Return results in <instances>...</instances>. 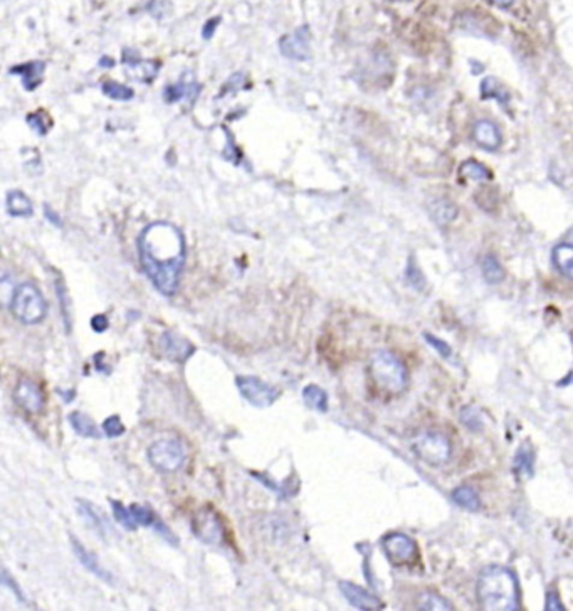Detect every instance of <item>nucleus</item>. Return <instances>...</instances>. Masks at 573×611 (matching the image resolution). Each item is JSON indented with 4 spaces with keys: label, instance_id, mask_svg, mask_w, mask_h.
Listing matches in <instances>:
<instances>
[{
    "label": "nucleus",
    "instance_id": "nucleus-41",
    "mask_svg": "<svg viewBox=\"0 0 573 611\" xmlns=\"http://www.w3.org/2000/svg\"><path fill=\"white\" fill-rule=\"evenodd\" d=\"M218 22H221V19H210L207 24H205L204 29H202V36H204V39H210V37L214 36V32H216V29L218 26Z\"/></svg>",
    "mask_w": 573,
    "mask_h": 611
},
{
    "label": "nucleus",
    "instance_id": "nucleus-42",
    "mask_svg": "<svg viewBox=\"0 0 573 611\" xmlns=\"http://www.w3.org/2000/svg\"><path fill=\"white\" fill-rule=\"evenodd\" d=\"M44 214H46V217L49 220V222H51V224L57 226V228H61V226H63V222H61L59 216H57V213H54V210L49 208L47 204L44 206Z\"/></svg>",
    "mask_w": 573,
    "mask_h": 611
},
{
    "label": "nucleus",
    "instance_id": "nucleus-43",
    "mask_svg": "<svg viewBox=\"0 0 573 611\" xmlns=\"http://www.w3.org/2000/svg\"><path fill=\"white\" fill-rule=\"evenodd\" d=\"M491 2L494 3V6H498V7H503V9H505V7H509L511 3L514 2V0H491Z\"/></svg>",
    "mask_w": 573,
    "mask_h": 611
},
{
    "label": "nucleus",
    "instance_id": "nucleus-9",
    "mask_svg": "<svg viewBox=\"0 0 573 611\" xmlns=\"http://www.w3.org/2000/svg\"><path fill=\"white\" fill-rule=\"evenodd\" d=\"M236 386L242 398L255 408L273 406L278 401L281 391L269 382H264L262 379L254 375H237Z\"/></svg>",
    "mask_w": 573,
    "mask_h": 611
},
{
    "label": "nucleus",
    "instance_id": "nucleus-1",
    "mask_svg": "<svg viewBox=\"0 0 573 611\" xmlns=\"http://www.w3.org/2000/svg\"><path fill=\"white\" fill-rule=\"evenodd\" d=\"M137 246L140 265L151 285L165 296L175 295L187 263L182 231L167 221L151 222L140 233Z\"/></svg>",
    "mask_w": 573,
    "mask_h": 611
},
{
    "label": "nucleus",
    "instance_id": "nucleus-25",
    "mask_svg": "<svg viewBox=\"0 0 573 611\" xmlns=\"http://www.w3.org/2000/svg\"><path fill=\"white\" fill-rule=\"evenodd\" d=\"M461 175L469 180H474V182H489L493 179L491 171L486 165L477 162V160H466L461 165Z\"/></svg>",
    "mask_w": 573,
    "mask_h": 611
},
{
    "label": "nucleus",
    "instance_id": "nucleus-8",
    "mask_svg": "<svg viewBox=\"0 0 573 611\" xmlns=\"http://www.w3.org/2000/svg\"><path fill=\"white\" fill-rule=\"evenodd\" d=\"M192 531L202 542L210 544V546H221L228 540V529H225L221 515L212 507H202L193 514Z\"/></svg>",
    "mask_w": 573,
    "mask_h": 611
},
{
    "label": "nucleus",
    "instance_id": "nucleus-31",
    "mask_svg": "<svg viewBox=\"0 0 573 611\" xmlns=\"http://www.w3.org/2000/svg\"><path fill=\"white\" fill-rule=\"evenodd\" d=\"M26 120H27L29 127H31L32 130L36 131V134L43 135V137H44V135H47V131L51 130V127H52L51 120H49V117H47L46 113H44V111H37V113H31Z\"/></svg>",
    "mask_w": 573,
    "mask_h": 611
},
{
    "label": "nucleus",
    "instance_id": "nucleus-45",
    "mask_svg": "<svg viewBox=\"0 0 573 611\" xmlns=\"http://www.w3.org/2000/svg\"><path fill=\"white\" fill-rule=\"evenodd\" d=\"M394 2H405V0H394Z\"/></svg>",
    "mask_w": 573,
    "mask_h": 611
},
{
    "label": "nucleus",
    "instance_id": "nucleus-12",
    "mask_svg": "<svg viewBox=\"0 0 573 611\" xmlns=\"http://www.w3.org/2000/svg\"><path fill=\"white\" fill-rule=\"evenodd\" d=\"M14 401L20 410H24L29 415H37L44 410V392L36 381L29 378H20L14 387Z\"/></svg>",
    "mask_w": 573,
    "mask_h": 611
},
{
    "label": "nucleus",
    "instance_id": "nucleus-10",
    "mask_svg": "<svg viewBox=\"0 0 573 611\" xmlns=\"http://www.w3.org/2000/svg\"><path fill=\"white\" fill-rule=\"evenodd\" d=\"M387 559L394 566H409L417 559V544L402 532H392L382 539Z\"/></svg>",
    "mask_w": 573,
    "mask_h": 611
},
{
    "label": "nucleus",
    "instance_id": "nucleus-28",
    "mask_svg": "<svg viewBox=\"0 0 573 611\" xmlns=\"http://www.w3.org/2000/svg\"><path fill=\"white\" fill-rule=\"evenodd\" d=\"M481 98L482 100H498L500 103L508 101V94L505 92V86L501 82H498L496 78H486L481 82Z\"/></svg>",
    "mask_w": 573,
    "mask_h": 611
},
{
    "label": "nucleus",
    "instance_id": "nucleus-3",
    "mask_svg": "<svg viewBox=\"0 0 573 611\" xmlns=\"http://www.w3.org/2000/svg\"><path fill=\"white\" fill-rule=\"evenodd\" d=\"M370 375L378 387L387 392L405 389L409 373L403 362L389 350H377L370 359Z\"/></svg>",
    "mask_w": 573,
    "mask_h": 611
},
{
    "label": "nucleus",
    "instance_id": "nucleus-40",
    "mask_svg": "<svg viewBox=\"0 0 573 611\" xmlns=\"http://www.w3.org/2000/svg\"><path fill=\"white\" fill-rule=\"evenodd\" d=\"M2 583H3V584H6V586H9V588L12 589V591H14V593H15V596H17L20 601H24L22 591H20V589H19V586H17V584H15V581H14V580H12V577L9 576V573H7V571H6V569H3V571H2Z\"/></svg>",
    "mask_w": 573,
    "mask_h": 611
},
{
    "label": "nucleus",
    "instance_id": "nucleus-44",
    "mask_svg": "<svg viewBox=\"0 0 573 611\" xmlns=\"http://www.w3.org/2000/svg\"><path fill=\"white\" fill-rule=\"evenodd\" d=\"M100 64H101V66H110V68H111V66H113L114 63H113V59H110V57H108V59H106V57H103Z\"/></svg>",
    "mask_w": 573,
    "mask_h": 611
},
{
    "label": "nucleus",
    "instance_id": "nucleus-14",
    "mask_svg": "<svg viewBox=\"0 0 573 611\" xmlns=\"http://www.w3.org/2000/svg\"><path fill=\"white\" fill-rule=\"evenodd\" d=\"M340 591L346 598V601L357 610L364 611H377L383 608V603L378 600L377 596L372 593H369L366 589L362 588L355 583H350V581H341L340 583Z\"/></svg>",
    "mask_w": 573,
    "mask_h": 611
},
{
    "label": "nucleus",
    "instance_id": "nucleus-7",
    "mask_svg": "<svg viewBox=\"0 0 573 611\" xmlns=\"http://www.w3.org/2000/svg\"><path fill=\"white\" fill-rule=\"evenodd\" d=\"M412 450L419 460L431 466H442L451 458V441L442 433L424 431L414 440Z\"/></svg>",
    "mask_w": 573,
    "mask_h": 611
},
{
    "label": "nucleus",
    "instance_id": "nucleus-38",
    "mask_svg": "<svg viewBox=\"0 0 573 611\" xmlns=\"http://www.w3.org/2000/svg\"><path fill=\"white\" fill-rule=\"evenodd\" d=\"M545 610L546 611H563L565 610L562 601H560L558 594H556L555 591H548L546 601H545Z\"/></svg>",
    "mask_w": 573,
    "mask_h": 611
},
{
    "label": "nucleus",
    "instance_id": "nucleus-36",
    "mask_svg": "<svg viewBox=\"0 0 573 611\" xmlns=\"http://www.w3.org/2000/svg\"><path fill=\"white\" fill-rule=\"evenodd\" d=\"M424 338H426L427 344L434 347L437 352H439L444 359H449L452 356V349H451V345L447 344V342L440 340V338H437V337L432 336V333H427V332L424 333Z\"/></svg>",
    "mask_w": 573,
    "mask_h": 611
},
{
    "label": "nucleus",
    "instance_id": "nucleus-21",
    "mask_svg": "<svg viewBox=\"0 0 573 611\" xmlns=\"http://www.w3.org/2000/svg\"><path fill=\"white\" fill-rule=\"evenodd\" d=\"M6 209L12 217H29L34 213L31 199L22 191L7 192Z\"/></svg>",
    "mask_w": 573,
    "mask_h": 611
},
{
    "label": "nucleus",
    "instance_id": "nucleus-5",
    "mask_svg": "<svg viewBox=\"0 0 573 611\" xmlns=\"http://www.w3.org/2000/svg\"><path fill=\"white\" fill-rule=\"evenodd\" d=\"M10 312L22 324L36 325L46 317L47 303L36 285L20 283L12 293Z\"/></svg>",
    "mask_w": 573,
    "mask_h": 611
},
{
    "label": "nucleus",
    "instance_id": "nucleus-11",
    "mask_svg": "<svg viewBox=\"0 0 573 611\" xmlns=\"http://www.w3.org/2000/svg\"><path fill=\"white\" fill-rule=\"evenodd\" d=\"M158 350L162 359H167V361L173 362V364H185L188 361V357L195 352V347L185 337L168 330V332H163L158 338Z\"/></svg>",
    "mask_w": 573,
    "mask_h": 611
},
{
    "label": "nucleus",
    "instance_id": "nucleus-4",
    "mask_svg": "<svg viewBox=\"0 0 573 611\" xmlns=\"http://www.w3.org/2000/svg\"><path fill=\"white\" fill-rule=\"evenodd\" d=\"M111 510H113L117 522L121 527H125L126 531H135L137 527H151L173 546L179 544L177 535L172 534V531L165 526L162 520L156 519L150 507L140 505V503H131L130 507H125L121 502L111 501Z\"/></svg>",
    "mask_w": 573,
    "mask_h": 611
},
{
    "label": "nucleus",
    "instance_id": "nucleus-2",
    "mask_svg": "<svg viewBox=\"0 0 573 611\" xmlns=\"http://www.w3.org/2000/svg\"><path fill=\"white\" fill-rule=\"evenodd\" d=\"M477 598L484 610L516 611L519 608L516 576L508 568L489 566L477 580Z\"/></svg>",
    "mask_w": 573,
    "mask_h": 611
},
{
    "label": "nucleus",
    "instance_id": "nucleus-6",
    "mask_svg": "<svg viewBox=\"0 0 573 611\" xmlns=\"http://www.w3.org/2000/svg\"><path fill=\"white\" fill-rule=\"evenodd\" d=\"M148 461L155 470L162 473H173L182 468L187 460V452L179 440L167 438L155 441L147 452Z\"/></svg>",
    "mask_w": 573,
    "mask_h": 611
},
{
    "label": "nucleus",
    "instance_id": "nucleus-35",
    "mask_svg": "<svg viewBox=\"0 0 573 611\" xmlns=\"http://www.w3.org/2000/svg\"><path fill=\"white\" fill-rule=\"evenodd\" d=\"M407 280L415 290H424V287H426V278H424L422 271H420L414 258H410L409 265H407Z\"/></svg>",
    "mask_w": 573,
    "mask_h": 611
},
{
    "label": "nucleus",
    "instance_id": "nucleus-30",
    "mask_svg": "<svg viewBox=\"0 0 573 611\" xmlns=\"http://www.w3.org/2000/svg\"><path fill=\"white\" fill-rule=\"evenodd\" d=\"M417 608L419 610H429V611H437L444 610L449 611L452 610V605L447 600H444L442 596H439L437 593H420L417 598Z\"/></svg>",
    "mask_w": 573,
    "mask_h": 611
},
{
    "label": "nucleus",
    "instance_id": "nucleus-29",
    "mask_svg": "<svg viewBox=\"0 0 573 611\" xmlns=\"http://www.w3.org/2000/svg\"><path fill=\"white\" fill-rule=\"evenodd\" d=\"M101 89H103V93L106 94V96L111 98V100H114V101H130L131 98H135L133 88H130V86H126V85H119V82H117V81L103 82Z\"/></svg>",
    "mask_w": 573,
    "mask_h": 611
},
{
    "label": "nucleus",
    "instance_id": "nucleus-39",
    "mask_svg": "<svg viewBox=\"0 0 573 611\" xmlns=\"http://www.w3.org/2000/svg\"><path fill=\"white\" fill-rule=\"evenodd\" d=\"M91 327L94 332L103 333L106 329L110 327V322L106 319V315H103V313H98V315H94L91 319Z\"/></svg>",
    "mask_w": 573,
    "mask_h": 611
},
{
    "label": "nucleus",
    "instance_id": "nucleus-33",
    "mask_svg": "<svg viewBox=\"0 0 573 611\" xmlns=\"http://www.w3.org/2000/svg\"><path fill=\"white\" fill-rule=\"evenodd\" d=\"M77 505H80L81 514L86 515V517L91 520L93 527H96V531L103 535V531L106 529V524H105V520H103L101 515L98 514L96 510H94V507L91 505V503L84 502V501H80V502H77Z\"/></svg>",
    "mask_w": 573,
    "mask_h": 611
},
{
    "label": "nucleus",
    "instance_id": "nucleus-34",
    "mask_svg": "<svg viewBox=\"0 0 573 611\" xmlns=\"http://www.w3.org/2000/svg\"><path fill=\"white\" fill-rule=\"evenodd\" d=\"M103 431H105V435L108 436V438H118V436L125 435L126 428L125 424L121 423V419H119V416L113 415L110 416L108 419L103 421Z\"/></svg>",
    "mask_w": 573,
    "mask_h": 611
},
{
    "label": "nucleus",
    "instance_id": "nucleus-16",
    "mask_svg": "<svg viewBox=\"0 0 573 611\" xmlns=\"http://www.w3.org/2000/svg\"><path fill=\"white\" fill-rule=\"evenodd\" d=\"M71 546H73L74 556L77 557V561H80V563L84 566V568L88 569L91 575L96 576L98 580L105 581V583H113V577H111L110 573L106 571V569L100 564L98 557L91 554V552H89L88 549L82 546L81 542H77L76 538H71Z\"/></svg>",
    "mask_w": 573,
    "mask_h": 611
},
{
    "label": "nucleus",
    "instance_id": "nucleus-37",
    "mask_svg": "<svg viewBox=\"0 0 573 611\" xmlns=\"http://www.w3.org/2000/svg\"><path fill=\"white\" fill-rule=\"evenodd\" d=\"M56 293L57 296H59L61 301V308H63V317H64V324H66V330L68 332H71V320H69V313H68V307H66V299H68V292H66L63 282H57L56 283Z\"/></svg>",
    "mask_w": 573,
    "mask_h": 611
},
{
    "label": "nucleus",
    "instance_id": "nucleus-15",
    "mask_svg": "<svg viewBox=\"0 0 573 611\" xmlns=\"http://www.w3.org/2000/svg\"><path fill=\"white\" fill-rule=\"evenodd\" d=\"M472 138L477 147L484 148L488 152H494L501 147L503 134L500 127L491 120H479L472 128Z\"/></svg>",
    "mask_w": 573,
    "mask_h": 611
},
{
    "label": "nucleus",
    "instance_id": "nucleus-13",
    "mask_svg": "<svg viewBox=\"0 0 573 611\" xmlns=\"http://www.w3.org/2000/svg\"><path fill=\"white\" fill-rule=\"evenodd\" d=\"M279 51L284 57L295 61H306L310 57V32L308 27L296 29L279 41Z\"/></svg>",
    "mask_w": 573,
    "mask_h": 611
},
{
    "label": "nucleus",
    "instance_id": "nucleus-20",
    "mask_svg": "<svg viewBox=\"0 0 573 611\" xmlns=\"http://www.w3.org/2000/svg\"><path fill=\"white\" fill-rule=\"evenodd\" d=\"M551 259L558 270L560 275L565 278L573 280V245L572 243H560L551 251Z\"/></svg>",
    "mask_w": 573,
    "mask_h": 611
},
{
    "label": "nucleus",
    "instance_id": "nucleus-22",
    "mask_svg": "<svg viewBox=\"0 0 573 611\" xmlns=\"http://www.w3.org/2000/svg\"><path fill=\"white\" fill-rule=\"evenodd\" d=\"M533 450L528 447V443L521 445L513 461V470L516 473V477L521 478V480H528V478L533 477Z\"/></svg>",
    "mask_w": 573,
    "mask_h": 611
},
{
    "label": "nucleus",
    "instance_id": "nucleus-24",
    "mask_svg": "<svg viewBox=\"0 0 573 611\" xmlns=\"http://www.w3.org/2000/svg\"><path fill=\"white\" fill-rule=\"evenodd\" d=\"M303 401L306 403L308 408L311 410L327 412L328 411V394L327 391L321 389L316 384H310L303 389Z\"/></svg>",
    "mask_w": 573,
    "mask_h": 611
},
{
    "label": "nucleus",
    "instance_id": "nucleus-18",
    "mask_svg": "<svg viewBox=\"0 0 573 611\" xmlns=\"http://www.w3.org/2000/svg\"><path fill=\"white\" fill-rule=\"evenodd\" d=\"M202 86L199 82L191 81V82H177V85H168L167 88L163 89V98L168 103H177L180 100H187V101H195L197 96H199Z\"/></svg>",
    "mask_w": 573,
    "mask_h": 611
},
{
    "label": "nucleus",
    "instance_id": "nucleus-27",
    "mask_svg": "<svg viewBox=\"0 0 573 611\" xmlns=\"http://www.w3.org/2000/svg\"><path fill=\"white\" fill-rule=\"evenodd\" d=\"M481 270H482V276H484V280L488 283L498 285L505 280V268H503L501 263L498 261L496 256L486 254L481 261Z\"/></svg>",
    "mask_w": 573,
    "mask_h": 611
},
{
    "label": "nucleus",
    "instance_id": "nucleus-17",
    "mask_svg": "<svg viewBox=\"0 0 573 611\" xmlns=\"http://www.w3.org/2000/svg\"><path fill=\"white\" fill-rule=\"evenodd\" d=\"M44 69H46V64H44L43 61H31V63L19 64V66H14V68H10V74H17V76L22 78L24 88H26L27 92H34L37 86L43 82Z\"/></svg>",
    "mask_w": 573,
    "mask_h": 611
},
{
    "label": "nucleus",
    "instance_id": "nucleus-26",
    "mask_svg": "<svg viewBox=\"0 0 573 611\" xmlns=\"http://www.w3.org/2000/svg\"><path fill=\"white\" fill-rule=\"evenodd\" d=\"M452 501H454L457 505L463 507V509L469 510V512H477L481 507V501H479V495L474 492V489L471 487H457V489L452 492Z\"/></svg>",
    "mask_w": 573,
    "mask_h": 611
},
{
    "label": "nucleus",
    "instance_id": "nucleus-23",
    "mask_svg": "<svg viewBox=\"0 0 573 611\" xmlns=\"http://www.w3.org/2000/svg\"><path fill=\"white\" fill-rule=\"evenodd\" d=\"M68 419H69V424H71L77 435L84 436V438H94V440H98L101 436L100 431H98L96 424H94L93 419L89 418L88 415H84V412L73 411L71 415L68 416Z\"/></svg>",
    "mask_w": 573,
    "mask_h": 611
},
{
    "label": "nucleus",
    "instance_id": "nucleus-19",
    "mask_svg": "<svg viewBox=\"0 0 573 611\" xmlns=\"http://www.w3.org/2000/svg\"><path fill=\"white\" fill-rule=\"evenodd\" d=\"M427 209L432 220L440 226L449 224V222L454 221L457 216V208L454 202L444 199V197H436V199H432L429 202Z\"/></svg>",
    "mask_w": 573,
    "mask_h": 611
},
{
    "label": "nucleus",
    "instance_id": "nucleus-32",
    "mask_svg": "<svg viewBox=\"0 0 573 611\" xmlns=\"http://www.w3.org/2000/svg\"><path fill=\"white\" fill-rule=\"evenodd\" d=\"M461 421L471 431H481L482 429V418L479 416V411L474 406H468L461 411Z\"/></svg>",
    "mask_w": 573,
    "mask_h": 611
}]
</instances>
